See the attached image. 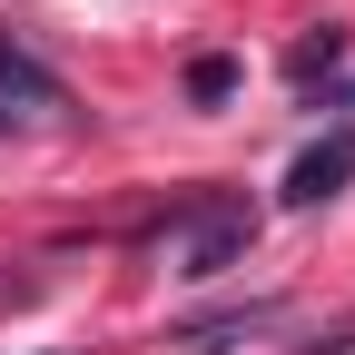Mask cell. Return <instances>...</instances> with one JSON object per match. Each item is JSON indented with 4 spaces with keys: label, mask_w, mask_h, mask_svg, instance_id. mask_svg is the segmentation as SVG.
<instances>
[{
    "label": "cell",
    "mask_w": 355,
    "mask_h": 355,
    "mask_svg": "<svg viewBox=\"0 0 355 355\" xmlns=\"http://www.w3.org/2000/svg\"><path fill=\"white\" fill-rule=\"evenodd\" d=\"M158 257H168V277H188V286L237 277V266L257 257V207H237V198H198L188 217H168Z\"/></svg>",
    "instance_id": "cell-1"
},
{
    "label": "cell",
    "mask_w": 355,
    "mask_h": 355,
    "mask_svg": "<svg viewBox=\"0 0 355 355\" xmlns=\"http://www.w3.org/2000/svg\"><path fill=\"white\" fill-rule=\"evenodd\" d=\"M60 109H69L60 69H40L20 40H0V128H10V119H60Z\"/></svg>",
    "instance_id": "cell-2"
},
{
    "label": "cell",
    "mask_w": 355,
    "mask_h": 355,
    "mask_svg": "<svg viewBox=\"0 0 355 355\" xmlns=\"http://www.w3.org/2000/svg\"><path fill=\"white\" fill-rule=\"evenodd\" d=\"M345 178H355V128H326L316 148H296V168H286V207H326Z\"/></svg>",
    "instance_id": "cell-3"
},
{
    "label": "cell",
    "mask_w": 355,
    "mask_h": 355,
    "mask_svg": "<svg viewBox=\"0 0 355 355\" xmlns=\"http://www.w3.org/2000/svg\"><path fill=\"white\" fill-rule=\"evenodd\" d=\"M227 89H237V60H227V50H198V60H188V99H198V109H217Z\"/></svg>",
    "instance_id": "cell-4"
},
{
    "label": "cell",
    "mask_w": 355,
    "mask_h": 355,
    "mask_svg": "<svg viewBox=\"0 0 355 355\" xmlns=\"http://www.w3.org/2000/svg\"><path fill=\"white\" fill-rule=\"evenodd\" d=\"M345 60V30H326V40H296V50H286V79L306 89V79H316V69H336Z\"/></svg>",
    "instance_id": "cell-5"
}]
</instances>
